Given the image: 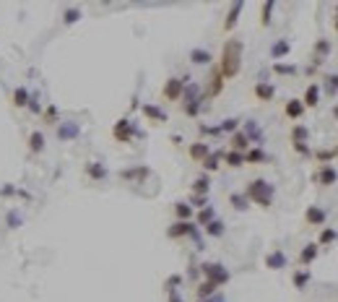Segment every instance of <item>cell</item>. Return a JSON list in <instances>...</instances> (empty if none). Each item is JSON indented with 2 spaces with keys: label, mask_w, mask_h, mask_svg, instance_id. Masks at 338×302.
Instances as JSON below:
<instances>
[{
  "label": "cell",
  "mask_w": 338,
  "mask_h": 302,
  "mask_svg": "<svg viewBox=\"0 0 338 302\" xmlns=\"http://www.w3.org/2000/svg\"><path fill=\"white\" fill-rule=\"evenodd\" d=\"M242 39H227L221 47V60H219V73L224 76V81L227 78H234L239 76L242 71Z\"/></svg>",
  "instance_id": "cell-1"
},
{
  "label": "cell",
  "mask_w": 338,
  "mask_h": 302,
  "mask_svg": "<svg viewBox=\"0 0 338 302\" xmlns=\"http://www.w3.org/2000/svg\"><path fill=\"white\" fill-rule=\"evenodd\" d=\"M273 185H270L268 180H250L247 183V188H244V196H247V201L250 203H255V206H260V208H268L270 203H273Z\"/></svg>",
  "instance_id": "cell-2"
},
{
  "label": "cell",
  "mask_w": 338,
  "mask_h": 302,
  "mask_svg": "<svg viewBox=\"0 0 338 302\" xmlns=\"http://www.w3.org/2000/svg\"><path fill=\"white\" fill-rule=\"evenodd\" d=\"M200 274L206 276V282H211L213 287H224L229 282V271H227V266H221V263H203Z\"/></svg>",
  "instance_id": "cell-3"
},
{
  "label": "cell",
  "mask_w": 338,
  "mask_h": 302,
  "mask_svg": "<svg viewBox=\"0 0 338 302\" xmlns=\"http://www.w3.org/2000/svg\"><path fill=\"white\" fill-rule=\"evenodd\" d=\"M188 81H190L188 76L185 78H167L164 81V89H162V97L167 102H179V99H182V92H185V83Z\"/></svg>",
  "instance_id": "cell-4"
},
{
  "label": "cell",
  "mask_w": 338,
  "mask_h": 302,
  "mask_svg": "<svg viewBox=\"0 0 338 302\" xmlns=\"http://www.w3.org/2000/svg\"><path fill=\"white\" fill-rule=\"evenodd\" d=\"M112 136H115V141H120V143H130L133 136H135V128L128 117H122V120L115 123V128H112Z\"/></svg>",
  "instance_id": "cell-5"
},
{
  "label": "cell",
  "mask_w": 338,
  "mask_h": 302,
  "mask_svg": "<svg viewBox=\"0 0 338 302\" xmlns=\"http://www.w3.org/2000/svg\"><path fill=\"white\" fill-rule=\"evenodd\" d=\"M167 234L172 237V240H179V237H188V234L198 240V229H195L193 222H174V224L167 229Z\"/></svg>",
  "instance_id": "cell-6"
},
{
  "label": "cell",
  "mask_w": 338,
  "mask_h": 302,
  "mask_svg": "<svg viewBox=\"0 0 338 302\" xmlns=\"http://www.w3.org/2000/svg\"><path fill=\"white\" fill-rule=\"evenodd\" d=\"M335 180H338V172H335V167H333V164H323V167H320V172L315 175V183L323 185V188L335 185Z\"/></svg>",
  "instance_id": "cell-7"
},
{
  "label": "cell",
  "mask_w": 338,
  "mask_h": 302,
  "mask_svg": "<svg viewBox=\"0 0 338 302\" xmlns=\"http://www.w3.org/2000/svg\"><path fill=\"white\" fill-rule=\"evenodd\" d=\"M330 39H318L315 42V52H312V63L315 66H323V63L328 60V55H330Z\"/></svg>",
  "instance_id": "cell-8"
},
{
  "label": "cell",
  "mask_w": 338,
  "mask_h": 302,
  "mask_svg": "<svg viewBox=\"0 0 338 302\" xmlns=\"http://www.w3.org/2000/svg\"><path fill=\"white\" fill-rule=\"evenodd\" d=\"M325 219H328V214H325L320 206H310V208L304 211V222H307L310 227H323Z\"/></svg>",
  "instance_id": "cell-9"
},
{
  "label": "cell",
  "mask_w": 338,
  "mask_h": 302,
  "mask_svg": "<svg viewBox=\"0 0 338 302\" xmlns=\"http://www.w3.org/2000/svg\"><path fill=\"white\" fill-rule=\"evenodd\" d=\"M224 92V76L219 73V68H213L211 71V78H208V92H206V97H219Z\"/></svg>",
  "instance_id": "cell-10"
},
{
  "label": "cell",
  "mask_w": 338,
  "mask_h": 302,
  "mask_svg": "<svg viewBox=\"0 0 338 302\" xmlns=\"http://www.w3.org/2000/svg\"><path fill=\"white\" fill-rule=\"evenodd\" d=\"M265 268L270 271H279V268H286V253L284 250H273L265 255Z\"/></svg>",
  "instance_id": "cell-11"
},
{
  "label": "cell",
  "mask_w": 338,
  "mask_h": 302,
  "mask_svg": "<svg viewBox=\"0 0 338 302\" xmlns=\"http://www.w3.org/2000/svg\"><path fill=\"white\" fill-rule=\"evenodd\" d=\"M255 97H258V102H270L276 97V86L268 83V81H258L255 83Z\"/></svg>",
  "instance_id": "cell-12"
},
{
  "label": "cell",
  "mask_w": 338,
  "mask_h": 302,
  "mask_svg": "<svg viewBox=\"0 0 338 302\" xmlns=\"http://www.w3.org/2000/svg\"><path fill=\"white\" fill-rule=\"evenodd\" d=\"M44 146H47V138H44V133H42V131H32V133H29V151L37 157V154H42V151H44Z\"/></svg>",
  "instance_id": "cell-13"
},
{
  "label": "cell",
  "mask_w": 338,
  "mask_h": 302,
  "mask_svg": "<svg viewBox=\"0 0 338 302\" xmlns=\"http://www.w3.org/2000/svg\"><path fill=\"white\" fill-rule=\"evenodd\" d=\"M284 115H286L289 120H299V117L304 115V104H302V99H289L286 107H284Z\"/></svg>",
  "instance_id": "cell-14"
},
{
  "label": "cell",
  "mask_w": 338,
  "mask_h": 302,
  "mask_svg": "<svg viewBox=\"0 0 338 302\" xmlns=\"http://www.w3.org/2000/svg\"><path fill=\"white\" fill-rule=\"evenodd\" d=\"M81 133V128L76 125V123H60L57 125V138L60 141H71V138H76Z\"/></svg>",
  "instance_id": "cell-15"
},
{
  "label": "cell",
  "mask_w": 338,
  "mask_h": 302,
  "mask_svg": "<svg viewBox=\"0 0 338 302\" xmlns=\"http://www.w3.org/2000/svg\"><path fill=\"white\" fill-rule=\"evenodd\" d=\"M250 138H247L242 131H237V133H232V151H239V154H247L250 151Z\"/></svg>",
  "instance_id": "cell-16"
},
{
  "label": "cell",
  "mask_w": 338,
  "mask_h": 302,
  "mask_svg": "<svg viewBox=\"0 0 338 302\" xmlns=\"http://www.w3.org/2000/svg\"><path fill=\"white\" fill-rule=\"evenodd\" d=\"M29 99H32V94H29V89L26 86H16L13 89V107H18V110H24V107L29 104Z\"/></svg>",
  "instance_id": "cell-17"
},
{
  "label": "cell",
  "mask_w": 338,
  "mask_h": 302,
  "mask_svg": "<svg viewBox=\"0 0 338 302\" xmlns=\"http://www.w3.org/2000/svg\"><path fill=\"white\" fill-rule=\"evenodd\" d=\"M302 104H304V107H318V104H320V86H318V83H310V86H307Z\"/></svg>",
  "instance_id": "cell-18"
},
{
  "label": "cell",
  "mask_w": 338,
  "mask_h": 302,
  "mask_svg": "<svg viewBox=\"0 0 338 302\" xmlns=\"http://www.w3.org/2000/svg\"><path fill=\"white\" fill-rule=\"evenodd\" d=\"M242 8H244V3H232V8H229V13H227V21H224V32H232V29L237 26V18H239Z\"/></svg>",
  "instance_id": "cell-19"
},
{
  "label": "cell",
  "mask_w": 338,
  "mask_h": 302,
  "mask_svg": "<svg viewBox=\"0 0 338 302\" xmlns=\"http://www.w3.org/2000/svg\"><path fill=\"white\" fill-rule=\"evenodd\" d=\"M307 141H310V131L304 125L291 128V146H307Z\"/></svg>",
  "instance_id": "cell-20"
},
{
  "label": "cell",
  "mask_w": 338,
  "mask_h": 302,
  "mask_svg": "<svg viewBox=\"0 0 338 302\" xmlns=\"http://www.w3.org/2000/svg\"><path fill=\"white\" fill-rule=\"evenodd\" d=\"M318 250H320V245L318 243H310V245H304L302 248V253H299V263L302 266H310L315 258H318Z\"/></svg>",
  "instance_id": "cell-21"
},
{
  "label": "cell",
  "mask_w": 338,
  "mask_h": 302,
  "mask_svg": "<svg viewBox=\"0 0 338 302\" xmlns=\"http://www.w3.org/2000/svg\"><path fill=\"white\" fill-rule=\"evenodd\" d=\"M208 154H211V146L203 143V141H198V143L190 146V159H193V162H203Z\"/></svg>",
  "instance_id": "cell-22"
},
{
  "label": "cell",
  "mask_w": 338,
  "mask_h": 302,
  "mask_svg": "<svg viewBox=\"0 0 338 302\" xmlns=\"http://www.w3.org/2000/svg\"><path fill=\"white\" fill-rule=\"evenodd\" d=\"M143 115H146L148 120H153V123H167V112L159 110L156 104H143Z\"/></svg>",
  "instance_id": "cell-23"
},
{
  "label": "cell",
  "mask_w": 338,
  "mask_h": 302,
  "mask_svg": "<svg viewBox=\"0 0 338 302\" xmlns=\"http://www.w3.org/2000/svg\"><path fill=\"white\" fill-rule=\"evenodd\" d=\"M86 175L91 177V180H104L107 177V167L99 164V162H88L86 164Z\"/></svg>",
  "instance_id": "cell-24"
},
{
  "label": "cell",
  "mask_w": 338,
  "mask_h": 302,
  "mask_svg": "<svg viewBox=\"0 0 338 302\" xmlns=\"http://www.w3.org/2000/svg\"><path fill=\"white\" fill-rule=\"evenodd\" d=\"M247 138H250V143L255 141V143H263V131L255 125V120H247V125H244V131H242Z\"/></svg>",
  "instance_id": "cell-25"
},
{
  "label": "cell",
  "mask_w": 338,
  "mask_h": 302,
  "mask_svg": "<svg viewBox=\"0 0 338 302\" xmlns=\"http://www.w3.org/2000/svg\"><path fill=\"white\" fill-rule=\"evenodd\" d=\"M42 120L47 123V125H60V110H57L55 104H47L42 110Z\"/></svg>",
  "instance_id": "cell-26"
},
{
  "label": "cell",
  "mask_w": 338,
  "mask_h": 302,
  "mask_svg": "<svg viewBox=\"0 0 338 302\" xmlns=\"http://www.w3.org/2000/svg\"><path fill=\"white\" fill-rule=\"evenodd\" d=\"M289 50H291V42L289 39H279L273 47H270V57L273 60H281L284 55H289Z\"/></svg>",
  "instance_id": "cell-27"
},
{
  "label": "cell",
  "mask_w": 338,
  "mask_h": 302,
  "mask_svg": "<svg viewBox=\"0 0 338 302\" xmlns=\"http://www.w3.org/2000/svg\"><path fill=\"white\" fill-rule=\"evenodd\" d=\"M224 159V151H211V154L206 157V159H203L200 164L203 167H206V172H216L219 169V162Z\"/></svg>",
  "instance_id": "cell-28"
},
{
  "label": "cell",
  "mask_w": 338,
  "mask_h": 302,
  "mask_svg": "<svg viewBox=\"0 0 338 302\" xmlns=\"http://www.w3.org/2000/svg\"><path fill=\"white\" fill-rule=\"evenodd\" d=\"M268 157H265V151L260 148V146H255V148H250L244 154V164H263Z\"/></svg>",
  "instance_id": "cell-29"
},
{
  "label": "cell",
  "mask_w": 338,
  "mask_h": 302,
  "mask_svg": "<svg viewBox=\"0 0 338 302\" xmlns=\"http://www.w3.org/2000/svg\"><path fill=\"white\" fill-rule=\"evenodd\" d=\"M190 60L195 63V66H208V63L213 60V55H211L208 50H200V47H195V50L190 52Z\"/></svg>",
  "instance_id": "cell-30"
},
{
  "label": "cell",
  "mask_w": 338,
  "mask_h": 302,
  "mask_svg": "<svg viewBox=\"0 0 338 302\" xmlns=\"http://www.w3.org/2000/svg\"><path fill=\"white\" fill-rule=\"evenodd\" d=\"M208 190H211V180H208V175H200V177L193 183V193H195V196H208Z\"/></svg>",
  "instance_id": "cell-31"
},
{
  "label": "cell",
  "mask_w": 338,
  "mask_h": 302,
  "mask_svg": "<svg viewBox=\"0 0 338 302\" xmlns=\"http://www.w3.org/2000/svg\"><path fill=\"white\" fill-rule=\"evenodd\" d=\"M273 8H276L273 0L263 3V13H260V26H263V29H268V26H270V16H273Z\"/></svg>",
  "instance_id": "cell-32"
},
{
  "label": "cell",
  "mask_w": 338,
  "mask_h": 302,
  "mask_svg": "<svg viewBox=\"0 0 338 302\" xmlns=\"http://www.w3.org/2000/svg\"><path fill=\"white\" fill-rule=\"evenodd\" d=\"M213 219H216V211H213L211 206H206V208L198 211V227H206V224H211Z\"/></svg>",
  "instance_id": "cell-33"
},
{
  "label": "cell",
  "mask_w": 338,
  "mask_h": 302,
  "mask_svg": "<svg viewBox=\"0 0 338 302\" xmlns=\"http://www.w3.org/2000/svg\"><path fill=\"white\" fill-rule=\"evenodd\" d=\"M229 203H232L237 211L250 208V201H247V196H244V193H232V196H229Z\"/></svg>",
  "instance_id": "cell-34"
},
{
  "label": "cell",
  "mask_w": 338,
  "mask_h": 302,
  "mask_svg": "<svg viewBox=\"0 0 338 302\" xmlns=\"http://www.w3.org/2000/svg\"><path fill=\"white\" fill-rule=\"evenodd\" d=\"M203 229H206V234H208V237H221L224 232H227V227H224V222H221V219H213L211 224H206Z\"/></svg>",
  "instance_id": "cell-35"
},
{
  "label": "cell",
  "mask_w": 338,
  "mask_h": 302,
  "mask_svg": "<svg viewBox=\"0 0 338 302\" xmlns=\"http://www.w3.org/2000/svg\"><path fill=\"white\" fill-rule=\"evenodd\" d=\"M174 214H177L179 222H190L193 208H190V203H174Z\"/></svg>",
  "instance_id": "cell-36"
},
{
  "label": "cell",
  "mask_w": 338,
  "mask_h": 302,
  "mask_svg": "<svg viewBox=\"0 0 338 302\" xmlns=\"http://www.w3.org/2000/svg\"><path fill=\"white\" fill-rule=\"evenodd\" d=\"M224 162H227L229 167H242L244 164V154H239V151H227V154H224Z\"/></svg>",
  "instance_id": "cell-37"
},
{
  "label": "cell",
  "mask_w": 338,
  "mask_h": 302,
  "mask_svg": "<svg viewBox=\"0 0 338 302\" xmlns=\"http://www.w3.org/2000/svg\"><path fill=\"white\" fill-rule=\"evenodd\" d=\"M216 289H219V287H213L211 282H200V284H198V289H195V294H198V299H208Z\"/></svg>",
  "instance_id": "cell-38"
},
{
  "label": "cell",
  "mask_w": 338,
  "mask_h": 302,
  "mask_svg": "<svg viewBox=\"0 0 338 302\" xmlns=\"http://www.w3.org/2000/svg\"><path fill=\"white\" fill-rule=\"evenodd\" d=\"M151 175V169L148 167H138V169H125L122 172V177L125 180H138V177H148Z\"/></svg>",
  "instance_id": "cell-39"
},
{
  "label": "cell",
  "mask_w": 338,
  "mask_h": 302,
  "mask_svg": "<svg viewBox=\"0 0 338 302\" xmlns=\"http://www.w3.org/2000/svg\"><path fill=\"white\" fill-rule=\"evenodd\" d=\"M219 128V133H237L239 131V120L237 117H229V120H224L221 125H216Z\"/></svg>",
  "instance_id": "cell-40"
},
{
  "label": "cell",
  "mask_w": 338,
  "mask_h": 302,
  "mask_svg": "<svg viewBox=\"0 0 338 302\" xmlns=\"http://www.w3.org/2000/svg\"><path fill=\"white\" fill-rule=\"evenodd\" d=\"M335 240H338V232H335V229H330V227H325V229L320 232L318 245H330V243H335Z\"/></svg>",
  "instance_id": "cell-41"
},
{
  "label": "cell",
  "mask_w": 338,
  "mask_h": 302,
  "mask_svg": "<svg viewBox=\"0 0 338 302\" xmlns=\"http://www.w3.org/2000/svg\"><path fill=\"white\" fill-rule=\"evenodd\" d=\"M78 18H81V8H68V11L63 13V24L71 26V24H76Z\"/></svg>",
  "instance_id": "cell-42"
},
{
  "label": "cell",
  "mask_w": 338,
  "mask_h": 302,
  "mask_svg": "<svg viewBox=\"0 0 338 302\" xmlns=\"http://www.w3.org/2000/svg\"><path fill=\"white\" fill-rule=\"evenodd\" d=\"M310 284V271H297L294 274V287L297 289H304Z\"/></svg>",
  "instance_id": "cell-43"
},
{
  "label": "cell",
  "mask_w": 338,
  "mask_h": 302,
  "mask_svg": "<svg viewBox=\"0 0 338 302\" xmlns=\"http://www.w3.org/2000/svg\"><path fill=\"white\" fill-rule=\"evenodd\" d=\"M273 71L281 73V76H294L297 73V66H286V63H273Z\"/></svg>",
  "instance_id": "cell-44"
},
{
  "label": "cell",
  "mask_w": 338,
  "mask_h": 302,
  "mask_svg": "<svg viewBox=\"0 0 338 302\" xmlns=\"http://www.w3.org/2000/svg\"><path fill=\"white\" fill-rule=\"evenodd\" d=\"M200 107H203V99H200V102H190V104H182V110H185V115H188V117H198Z\"/></svg>",
  "instance_id": "cell-45"
},
{
  "label": "cell",
  "mask_w": 338,
  "mask_h": 302,
  "mask_svg": "<svg viewBox=\"0 0 338 302\" xmlns=\"http://www.w3.org/2000/svg\"><path fill=\"white\" fill-rule=\"evenodd\" d=\"M26 110H29L32 115H42V104H39L37 94H32V99H29V104H26Z\"/></svg>",
  "instance_id": "cell-46"
},
{
  "label": "cell",
  "mask_w": 338,
  "mask_h": 302,
  "mask_svg": "<svg viewBox=\"0 0 338 302\" xmlns=\"http://www.w3.org/2000/svg\"><path fill=\"white\" fill-rule=\"evenodd\" d=\"M179 284H182V276H179V274H174V276H169V279H167L164 289H167V292H174V287H179Z\"/></svg>",
  "instance_id": "cell-47"
},
{
  "label": "cell",
  "mask_w": 338,
  "mask_h": 302,
  "mask_svg": "<svg viewBox=\"0 0 338 302\" xmlns=\"http://www.w3.org/2000/svg\"><path fill=\"white\" fill-rule=\"evenodd\" d=\"M333 157H335V151H328V148L318 151V162H320V167H323V164H328V162H330Z\"/></svg>",
  "instance_id": "cell-48"
},
{
  "label": "cell",
  "mask_w": 338,
  "mask_h": 302,
  "mask_svg": "<svg viewBox=\"0 0 338 302\" xmlns=\"http://www.w3.org/2000/svg\"><path fill=\"white\" fill-rule=\"evenodd\" d=\"M206 198L208 196H193L190 198V208H206Z\"/></svg>",
  "instance_id": "cell-49"
},
{
  "label": "cell",
  "mask_w": 338,
  "mask_h": 302,
  "mask_svg": "<svg viewBox=\"0 0 338 302\" xmlns=\"http://www.w3.org/2000/svg\"><path fill=\"white\" fill-rule=\"evenodd\" d=\"M325 81H328V92H330V94H335V92H338V73L328 76Z\"/></svg>",
  "instance_id": "cell-50"
},
{
  "label": "cell",
  "mask_w": 338,
  "mask_h": 302,
  "mask_svg": "<svg viewBox=\"0 0 338 302\" xmlns=\"http://www.w3.org/2000/svg\"><path fill=\"white\" fill-rule=\"evenodd\" d=\"M13 193H16V188L13 185H6L3 190H0V196H13Z\"/></svg>",
  "instance_id": "cell-51"
},
{
  "label": "cell",
  "mask_w": 338,
  "mask_h": 302,
  "mask_svg": "<svg viewBox=\"0 0 338 302\" xmlns=\"http://www.w3.org/2000/svg\"><path fill=\"white\" fill-rule=\"evenodd\" d=\"M21 222V217H18V214L13 211V214H8V224H18Z\"/></svg>",
  "instance_id": "cell-52"
},
{
  "label": "cell",
  "mask_w": 338,
  "mask_h": 302,
  "mask_svg": "<svg viewBox=\"0 0 338 302\" xmlns=\"http://www.w3.org/2000/svg\"><path fill=\"white\" fill-rule=\"evenodd\" d=\"M169 302H182V297H179L177 292H169Z\"/></svg>",
  "instance_id": "cell-53"
},
{
  "label": "cell",
  "mask_w": 338,
  "mask_h": 302,
  "mask_svg": "<svg viewBox=\"0 0 338 302\" xmlns=\"http://www.w3.org/2000/svg\"><path fill=\"white\" fill-rule=\"evenodd\" d=\"M333 24H335V32H338V8H335V21H333Z\"/></svg>",
  "instance_id": "cell-54"
},
{
  "label": "cell",
  "mask_w": 338,
  "mask_h": 302,
  "mask_svg": "<svg viewBox=\"0 0 338 302\" xmlns=\"http://www.w3.org/2000/svg\"><path fill=\"white\" fill-rule=\"evenodd\" d=\"M333 115H335V117H338V107H335V110H333Z\"/></svg>",
  "instance_id": "cell-55"
},
{
  "label": "cell",
  "mask_w": 338,
  "mask_h": 302,
  "mask_svg": "<svg viewBox=\"0 0 338 302\" xmlns=\"http://www.w3.org/2000/svg\"><path fill=\"white\" fill-rule=\"evenodd\" d=\"M198 302H208V299H198Z\"/></svg>",
  "instance_id": "cell-56"
},
{
  "label": "cell",
  "mask_w": 338,
  "mask_h": 302,
  "mask_svg": "<svg viewBox=\"0 0 338 302\" xmlns=\"http://www.w3.org/2000/svg\"><path fill=\"white\" fill-rule=\"evenodd\" d=\"M216 302H221V299H216Z\"/></svg>",
  "instance_id": "cell-57"
}]
</instances>
